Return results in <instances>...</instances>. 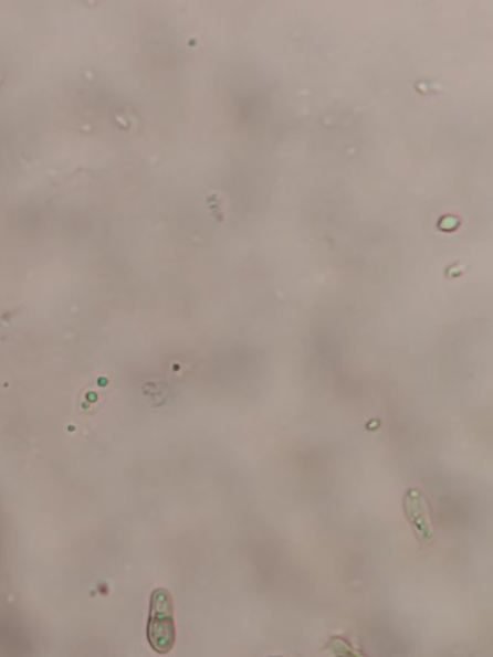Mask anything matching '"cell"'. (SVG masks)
<instances>
[{"instance_id": "2", "label": "cell", "mask_w": 493, "mask_h": 657, "mask_svg": "<svg viewBox=\"0 0 493 657\" xmlns=\"http://www.w3.org/2000/svg\"><path fill=\"white\" fill-rule=\"evenodd\" d=\"M403 510L413 529L423 541L432 540L431 508L419 489L410 488L403 497Z\"/></svg>"}, {"instance_id": "1", "label": "cell", "mask_w": 493, "mask_h": 657, "mask_svg": "<svg viewBox=\"0 0 493 657\" xmlns=\"http://www.w3.org/2000/svg\"><path fill=\"white\" fill-rule=\"evenodd\" d=\"M147 637L150 647L158 654L165 655L172 650L177 640L174 622V601L170 592L158 589L150 596Z\"/></svg>"}]
</instances>
